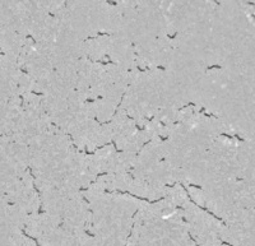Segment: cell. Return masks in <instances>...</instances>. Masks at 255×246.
Listing matches in <instances>:
<instances>
[{"instance_id": "obj_1", "label": "cell", "mask_w": 255, "mask_h": 246, "mask_svg": "<svg viewBox=\"0 0 255 246\" xmlns=\"http://www.w3.org/2000/svg\"><path fill=\"white\" fill-rule=\"evenodd\" d=\"M22 233H23V235H24L26 237H28V239H31V240H32V241H35V242H36V246H40V245H38V241H37V240H36V239H35V237H32V236H29V235H27V233H26V231H24V230H22Z\"/></svg>"}, {"instance_id": "obj_2", "label": "cell", "mask_w": 255, "mask_h": 246, "mask_svg": "<svg viewBox=\"0 0 255 246\" xmlns=\"http://www.w3.org/2000/svg\"><path fill=\"white\" fill-rule=\"evenodd\" d=\"M209 69H221V66H219V65H212V66L207 68V70H209Z\"/></svg>"}]
</instances>
